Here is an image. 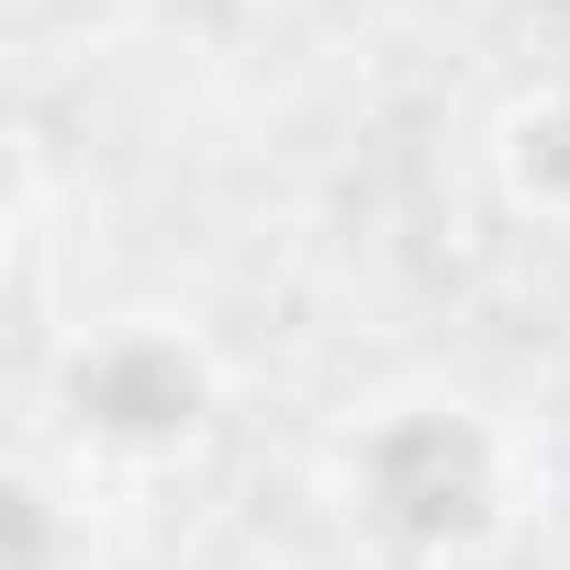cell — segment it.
<instances>
[{
  "label": "cell",
  "instance_id": "obj_1",
  "mask_svg": "<svg viewBox=\"0 0 570 570\" xmlns=\"http://www.w3.org/2000/svg\"><path fill=\"white\" fill-rule=\"evenodd\" d=\"M325 514L370 570H481L537 514V459L481 392L403 381L336 414Z\"/></svg>",
  "mask_w": 570,
  "mask_h": 570
},
{
  "label": "cell",
  "instance_id": "obj_3",
  "mask_svg": "<svg viewBox=\"0 0 570 570\" xmlns=\"http://www.w3.org/2000/svg\"><path fill=\"white\" fill-rule=\"evenodd\" d=\"M492 168H503V190H514L525 213H570V79H559V90H525V101L503 112Z\"/></svg>",
  "mask_w": 570,
  "mask_h": 570
},
{
  "label": "cell",
  "instance_id": "obj_2",
  "mask_svg": "<svg viewBox=\"0 0 570 570\" xmlns=\"http://www.w3.org/2000/svg\"><path fill=\"white\" fill-rule=\"evenodd\" d=\"M224 347L190 314H101L57 347L46 414L79 481H168L224 436Z\"/></svg>",
  "mask_w": 570,
  "mask_h": 570
},
{
  "label": "cell",
  "instance_id": "obj_4",
  "mask_svg": "<svg viewBox=\"0 0 570 570\" xmlns=\"http://www.w3.org/2000/svg\"><path fill=\"white\" fill-rule=\"evenodd\" d=\"M46 514H57V492H46V481H12V525H23V559H12V570H57V559H46Z\"/></svg>",
  "mask_w": 570,
  "mask_h": 570
}]
</instances>
